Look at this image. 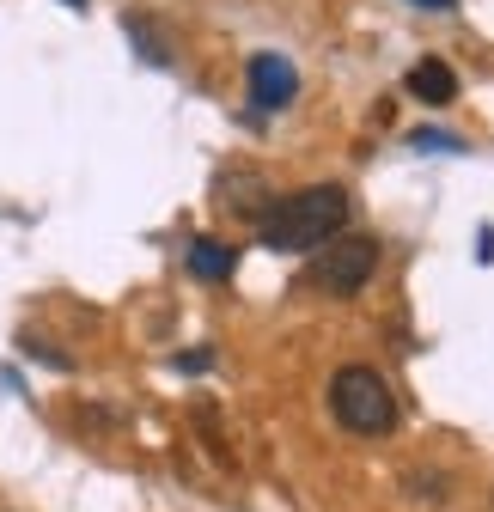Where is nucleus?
<instances>
[{
	"label": "nucleus",
	"instance_id": "nucleus-1",
	"mask_svg": "<svg viewBox=\"0 0 494 512\" xmlns=\"http://www.w3.org/2000/svg\"><path fill=\"white\" fill-rule=\"evenodd\" d=\"M348 226V189L342 183H312L293 196L269 202V214L257 220L269 250H318L324 238H336Z\"/></svg>",
	"mask_w": 494,
	"mask_h": 512
},
{
	"label": "nucleus",
	"instance_id": "nucleus-2",
	"mask_svg": "<svg viewBox=\"0 0 494 512\" xmlns=\"http://www.w3.org/2000/svg\"><path fill=\"white\" fill-rule=\"evenodd\" d=\"M330 415L348 433H360V439H385L397 427V397H391L385 372H373V366H342L330 378Z\"/></svg>",
	"mask_w": 494,
	"mask_h": 512
},
{
	"label": "nucleus",
	"instance_id": "nucleus-3",
	"mask_svg": "<svg viewBox=\"0 0 494 512\" xmlns=\"http://www.w3.org/2000/svg\"><path fill=\"white\" fill-rule=\"evenodd\" d=\"M373 269H379V238L373 232H336V238L318 244L312 269H305V287H318L330 299H354L373 281Z\"/></svg>",
	"mask_w": 494,
	"mask_h": 512
},
{
	"label": "nucleus",
	"instance_id": "nucleus-4",
	"mask_svg": "<svg viewBox=\"0 0 494 512\" xmlns=\"http://www.w3.org/2000/svg\"><path fill=\"white\" fill-rule=\"evenodd\" d=\"M299 98V68L287 55H275V49H263V55H251V104L257 110H287Z\"/></svg>",
	"mask_w": 494,
	"mask_h": 512
},
{
	"label": "nucleus",
	"instance_id": "nucleus-5",
	"mask_svg": "<svg viewBox=\"0 0 494 512\" xmlns=\"http://www.w3.org/2000/svg\"><path fill=\"white\" fill-rule=\"evenodd\" d=\"M409 92H415L421 104H452V98H458V74L446 68L440 55H421L415 68H409Z\"/></svg>",
	"mask_w": 494,
	"mask_h": 512
},
{
	"label": "nucleus",
	"instance_id": "nucleus-6",
	"mask_svg": "<svg viewBox=\"0 0 494 512\" xmlns=\"http://www.w3.org/2000/svg\"><path fill=\"white\" fill-rule=\"evenodd\" d=\"M232 263H238V256H232V244H220V238H196V244H190V275H196V281H226Z\"/></svg>",
	"mask_w": 494,
	"mask_h": 512
},
{
	"label": "nucleus",
	"instance_id": "nucleus-7",
	"mask_svg": "<svg viewBox=\"0 0 494 512\" xmlns=\"http://www.w3.org/2000/svg\"><path fill=\"white\" fill-rule=\"evenodd\" d=\"M415 147H427V153H458V141H452V135H440V128H421Z\"/></svg>",
	"mask_w": 494,
	"mask_h": 512
},
{
	"label": "nucleus",
	"instance_id": "nucleus-8",
	"mask_svg": "<svg viewBox=\"0 0 494 512\" xmlns=\"http://www.w3.org/2000/svg\"><path fill=\"white\" fill-rule=\"evenodd\" d=\"M208 366V348H196V354H177V372H202Z\"/></svg>",
	"mask_w": 494,
	"mask_h": 512
},
{
	"label": "nucleus",
	"instance_id": "nucleus-9",
	"mask_svg": "<svg viewBox=\"0 0 494 512\" xmlns=\"http://www.w3.org/2000/svg\"><path fill=\"white\" fill-rule=\"evenodd\" d=\"M415 7H427V13H446V7H452V0H415Z\"/></svg>",
	"mask_w": 494,
	"mask_h": 512
},
{
	"label": "nucleus",
	"instance_id": "nucleus-10",
	"mask_svg": "<svg viewBox=\"0 0 494 512\" xmlns=\"http://www.w3.org/2000/svg\"><path fill=\"white\" fill-rule=\"evenodd\" d=\"M68 7H86V0H68Z\"/></svg>",
	"mask_w": 494,
	"mask_h": 512
}]
</instances>
